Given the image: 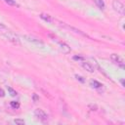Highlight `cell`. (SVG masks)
I'll return each instance as SVG.
<instances>
[{
  "label": "cell",
  "mask_w": 125,
  "mask_h": 125,
  "mask_svg": "<svg viewBox=\"0 0 125 125\" xmlns=\"http://www.w3.org/2000/svg\"><path fill=\"white\" fill-rule=\"evenodd\" d=\"M24 38H26L28 41H32L34 43H37V44H43V42L37 38H34V37H31V36H24Z\"/></svg>",
  "instance_id": "52a82bcc"
},
{
  "label": "cell",
  "mask_w": 125,
  "mask_h": 125,
  "mask_svg": "<svg viewBox=\"0 0 125 125\" xmlns=\"http://www.w3.org/2000/svg\"><path fill=\"white\" fill-rule=\"evenodd\" d=\"M73 60L79 61V62H83V61H84V58L81 57V56H74V57H73Z\"/></svg>",
  "instance_id": "5bb4252c"
},
{
  "label": "cell",
  "mask_w": 125,
  "mask_h": 125,
  "mask_svg": "<svg viewBox=\"0 0 125 125\" xmlns=\"http://www.w3.org/2000/svg\"><path fill=\"white\" fill-rule=\"evenodd\" d=\"M5 96V93H4V91L2 90V89H0V97L2 98V97H4Z\"/></svg>",
  "instance_id": "d6986e66"
},
{
  "label": "cell",
  "mask_w": 125,
  "mask_h": 125,
  "mask_svg": "<svg viewBox=\"0 0 125 125\" xmlns=\"http://www.w3.org/2000/svg\"><path fill=\"white\" fill-rule=\"evenodd\" d=\"M95 3H96V5L99 7V9H101V10H104V1L103 0H95Z\"/></svg>",
  "instance_id": "ba28073f"
},
{
  "label": "cell",
  "mask_w": 125,
  "mask_h": 125,
  "mask_svg": "<svg viewBox=\"0 0 125 125\" xmlns=\"http://www.w3.org/2000/svg\"><path fill=\"white\" fill-rule=\"evenodd\" d=\"M3 1L5 3H7L8 5H11V6H19L15 0H3Z\"/></svg>",
  "instance_id": "8fae6325"
},
{
  "label": "cell",
  "mask_w": 125,
  "mask_h": 125,
  "mask_svg": "<svg viewBox=\"0 0 125 125\" xmlns=\"http://www.w3.org/2000/svg\"><path fill=\"white\" fill-rule=\"evenodd\" d=\"M89 107H92V108H93L92 110H97V108H98V107H97V105H93V104H90V105H89Z\"/></svg>",
  "instance_id": "ac0fdd59"
},
{
  "label": "cell",
  "mask_w": 125,
  "mask_h": 125,
  "mask_svg": "<svg viewBox=\"0 0 125 125\" xmlns=\"http://www.w3.org/2000/svg\"><path fill=\"white\" fill-rule=\"evenodd\" d=\"M11 106H12L13 108H19V107H20V104H19L18 102L13 101V102H11Z\"/></svg>",
  "instance_id": "7c38bea8"
},
{
  "label": "cell",
  "mask_w": 125,
  "mask_h": 125,
  "mask_svg": "<svg viewBox=\"0 0 125 125\" xmlns=\"http://www.w3.org/2000/svg\"><path fill=\"white\" fill-rule=\"evenodd\" d=\"M8 91L10 92V94H11V96H13V97H15V96H17V92L15 91V90H13L11 87H8Z\"/></svg>",
  "instance_id": "4fadbf2b"
},
{
  "label": "cell",
  "mask_w": 125,
  "mask_h": 125,
  "mask_svg": "<svg viewBox=\"0 0 125 125\" xmlns=\"http://www.w3.org/2000/svg\"><path fill=\"white\" fill-rule=\"evenodd\" d=\"M82 66L89 72H94V67L89 63V62H82Z\"/></svg>",
  "instance_id": "8992f818"
},
{
  "label": "cell",
  "mask_w": 125,
  "mask_h": 125,
  "mask_svg": "<svg viewBox=\"0 0 125 125\" xmlns=\"http://www.w3.org/2000/svg\"><path fill=\"white\" fill-rule=\"evenodd\" d=\"M111 60H112V61H114V62H115V63L119 64V65H120L122 68L124 67L123 61L120 59V57H119V56H117V55H115V54H112V55H111Z\"/></svg>",
  "instance_id": "277c9868"
},
{
  "label": "cell",
  "mask_w": 125,
  "mask_h": 125,
  "mask_svg": "<svg viewBox=\"0 0 125 125\" xmlns=\"http://www.w3.org/2000/svg\"><path fill=\"white\" fill-rule=\"evenodd\" d=\"M76 78H77V80H79V81H81V82H84L85 80L83 79V77L82 76H79V75H76Z\"/></svg>",
  "instance_id": "2e32d148"
},
{
  "label": "cell",
  "mask_w": 125,
  "mask_h": 125,
  "mask_svg": "<svg viewBox=\"0 0 125 125\" xmlns=\"http://www.w3.org/2000/svg\"><path fill=\"white\" fill-rule=\"evenodd\" d=\"M112 8L114 9V11H116L120 15H124V13H125L124 5L121 2H119L118 0H113L112 1Z\"/></svg>",
  "instance_id": "6da1fadb"
},
{
  "label": "cell",
  "mask_w": 125,
  "mask_h": 125,
  "mask_svg": "<svg viewBox=\"0 0 125 125\" xmlns=\"http://www.w3.org/2000/svg\"><path fill=\"white\" fill-rule=\"evenodd\" d=\"M32 98H33V101H34V102H37V101L39 100V98L37 97V95H36V94H33V96H32Z\"/></svg>",
  "instance_id": "e0dca14e"
},
{
  "label": "cell",
  "mask_w": 125,
  "mask_h": 125,
  "mask_svg": "<svg viewBox=\"0 0 125 125\" xmlns=\"http://www.w3.org/2000/svg\"><path fill=\"white\" fill-rule=\"evenodd\" d=\"M91 85H92V87H94V88H101L103 85L100 83V82H98V81H96V80H92L91 81Z\"/></svg>",
  "instance_id": "30bf717a"
},
{
  "label": "cell",
  "mask_w": 125,
  "mask_h": 125,
  "mask_svg": "<svg viewBox=\"0 0 125 125\" xmlns=\"http://www.w3.org/2000/svg\"><path fill=\"white\" fill-rule=\"evenodd\" d=\"M15 123L16 124H20V125H23L24 124V121L21 120V119H15Z\"/></svg>",
  "instance_id": "9a60e30c"
},
{
  "label": "cell",
  "mask_w": 125,
  "mask_h": 125,
  "mask_svg": "<svg viewBox=\"0 0 125 125\" xmlns=\"http://www.w3.org/2000/svg\"><path fill=\"white\" fill-rule=\"evenodd\" d=\"M6 37H7L9 40L13 41L14 43H16V44H20V42H19V39H18V36H17V35H15V34H13V33H8V34H6Z\"/></svg>",
  "instance_id": "5b68a950"
},
{
  "label": "cell",
  "mask_w": 125,
  "mask_h": 125,
  "mask_svg": "<svg viewBox=\"0 0 125 125\" xmlns=\"http://www.w3.org/2000/svg\"><path fill=\"white\" fill-rule=\"evenodd\" d=\"M34 115H35L38 119H40V120H42V121H46V120L48 119V114H47L43 109H40V108H37V109L34 110Z\"/></svg>",
  "instance_id": "7a4b0ae2"
},
{
  "label": "cell",
  "mask_w": 125,
  "mask_h": 125,
  "mask_svg": "<svg viewBox=\"0 0 125 125\" xmlns=\"http://www.w3.org/2000/svg\"><path fill=\"white\" fill-rule=\"evenodd\" d=\"M40 18L41 19H43L44 21H48V22H51L52 21V18L49 16V15H45V14H41L40 15Z\"/></svg>",
  "instance_id": "9c48e42d"
},
{
  "label": "cell",
  "mask_w": 125,
  "mask_h": 125,
  "mask_svg": "<svg viewBox=\"0 0 125 125\" xmlns=\"http://www.w3.org/2000/svg\"><path fill=\"white\" fill-rule=\"evenodd\" d=\"M60 49H61V51H62L63 54H68V53H70V47H69L66 43H64V42H61V43H60Z\"/></svg>",
  "instance_id": "3957f363"
}]
</instances>
